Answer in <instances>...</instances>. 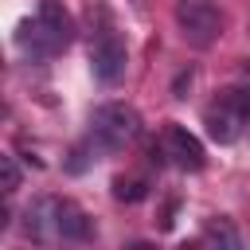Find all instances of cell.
<instances>
[{
  "mask_svg": "<svg viewBox=\"0 0 250 250\" xmlns=\"http://www.w3.org/2000/svg\"><path fill=\"white\" fill-rule=\"evenodd\" d=\"M55 227H59V238H62V242H86V238H94V219H90L78 203H70V199H59V219H55Z\"/></svg>",
  "mask_w": 250,
  "mask_h": 250,
  "instance_id": "cell-8",
  "label": "cell"
},
{
  "mask_svg": "<svg viewBox=\"0 0 250 250\" xmlns=\"http://www.w3.org/2000/svg\"><path fill=\"white\" fill-rule=\"evenodd\" d=\"M203 238H207L211 246H227V250H234V246H238V230H234V223H230V219H223V215H215V219H207V223H203Z\"/></svg>",
  "mask_w": 250,
  "mask_h": 250,
  "instance_id": "cell-9",
  "label": "cell"
},
{
  "mask_svg": "<svg viewBox=\"0 0 250 250\" xmlns=\"http://www.w3.org/2000/svg\"><path fill=\"white\" fill-rule=\"evenodd\" d=\"M23 227H27V234L35 238V242H51V238H59V227H55V219H59V195H43V199H35L27 211H23Z\"/></svg>",
  "mask_w": 250,
  "mask_h": 250,
  "instance_id": "cell-7",
  "label": "cell"
},
{
  "mask_svg": "<svg viewBox=\"0 0 250 250\" xmlns=\"http://www.w3.org/2000/svg\"><path fill=\"white\" fill-rule=\"evenodd\" d=\"M125 62H129V55H125V43L117 39V31L109 23L98 27L94 43H90V70H94V78L105 82V86H113L125 74Z\"/></svg>",
  "mask_w": 250,
  "mask_h": 250,
  "instance_id": "cell-4",
  "label": "cell"
},
{
  "mask_svg": "<svg viewBox=\"0 0 250 250\" xmlns=\"http://www.w3.org/2000/svg\"><path fill=\"white\" fill-rule=\"evenodd\" d=\"M145 180H137V176H117L113 180V195L121 199V203H137V199H145Z\"/></svg>",
  "mask_w": 250,
  "mask_h": 250,
  "instance_id": "cell-10",
  "label": "cell"
},
{
  "mask_svg": "<svg viewBox=\"0 0 250 250\" xmlns=\"http://www.w3.org/2000/svg\"><path fill=\"white\" fill-rule=\"evenodd\" d=\"M0 184H4V191H16L20 188V164H16V156H0Z\"/></svg>",
  "mask_w": 250,
  "mask_h": 250,
  "instance_id": "cell-11",
  "label": "cell"
},
{
  "mask_svg": "<svg viewBox=\"0 0 250 250\" xmlns=\"http://www.w3.org/2000/svg\"><path fill=\"white\" fill-rule=\"evenodd\" d=\"M176 23L191 47H211L223 35V16L211 0H176Z\"/></svg>",
  "mask_w": 250,
  "mask_h": 250,
  "instance_id": "cell-3",
  "label": "cell"
},
{
  "mask_svg": "<svg viewBox=\"0 0 250 250\" xmlns=\"http://www.w3.org/2000/svg\"><path fill=\"white\" fill-rule=\"evenodd\" d=\"M207 133H211V141H219V145H230V141H238V133L246 129V121H242V105H238V94L234 90H227L211 109H207Z\"/></svg>",
  "mask_w": 250,
  "mask_h": 250,
  "instance_id": "cell-6",
  "label": "cell"
},
{
  "mask_svg": "<svg viewBox=\"0 0 250 250\" xmlns=\"http://www.w3.org/2000/svg\"><path fill=\"white\" fill-rule=\"evenodd\" d=\"M16 39L31 55H55V51H62L74 39V20L62 8V0H39L35 20H23Z\"/></svg>",
  "mask_w": 250,
  "mask_h": 250,
  "instance_id": "cell-1",
  "label": "cell"
},
{
  "mask_svg": "<svg viewBox=\"0 0 250 250\" xmlns=\"http://www.w3.org/2000/svg\"><path fill=\"white\" fill-rule=\"evenodd\" d=\"M160 152H164L176 168H184V172H199V168H203V160H207V152H203L199 137H195V133H188V129H184V125H176V121H168V125H164V133H160Z\"/></svg>",
  "mask_w": 250,
  "mask_h": 250,
  "instance_id": "cell-5",
  "label": "cell"
},
{
  "mask_svg": "<svg viewBox=\"0 0 250 250\" xmlns=\"http://www.w3.org/2000/svg\"><path fill=\"white\" fill-rule=\"evenodd\" d=\"M90 133L102 148H121L141 137V113L125 102H105L90 113Z\"/></svg>",
  "mask_w": 250,
  "mask_h": 250,
  "instance_id": "cell-2",
  "label": "cell"
},
{
  "mask_svg": "<svg viewBox=\"0 0 250 250\" xmlns=\"http://www.w3.org/2000/svg\"><path fill=\"white\" fill-rule=\"evenodd\" d=\"M234 94H238V105H242V121L250 129V90H234Z\"/></svg>",
  "mask_w": 250,
  "mask_h": 250,
  "instance_id": "cell-12",
  "label": "cell"
},
{
  "mask_svg": "<svg viewBox=\"0 0 250 250\" xmlns=\"http://www.w3.org/2000/svg\"><path fill=\"white\" fill-rule=\"evenodd\" d=\"M242 78H246V82H250V59H246V62H242Z\"/></svg>",
  "mask_w": 250,
  "mask_h": 250,
  "instance_id": "cell-13",
  "label": "cell"
}]
</instances>
